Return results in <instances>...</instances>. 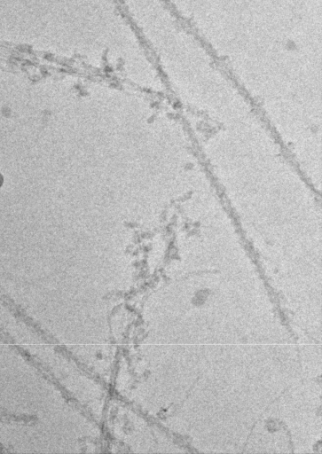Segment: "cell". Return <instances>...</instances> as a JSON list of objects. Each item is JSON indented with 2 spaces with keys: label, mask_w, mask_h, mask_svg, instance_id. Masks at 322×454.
<instances>
[{
  "label": "cell",
  "mask_w": 322,
  "mask_h": 454,
  "mask_svg": "<svg viewBox=\"0 0 322 454\" xmlns=\"http://www.w3.org/2000/svg\"><path fill=\"white\" fill-rule=\"evenodd\" d=\"M2 184V176H0V185Z\"/></svg>",
  "instance_id": "cell-1"
}]
</instances>
